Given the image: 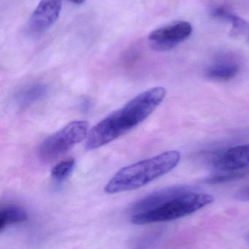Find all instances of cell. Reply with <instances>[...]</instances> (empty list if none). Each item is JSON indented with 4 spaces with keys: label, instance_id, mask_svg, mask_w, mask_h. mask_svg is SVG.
Returning <instances> with one entry per match:
<instances>
[{
    "label": "cell",
    "instance_id": "cell-2",
    "mask_svg": "<svg viewBox=\"0 0 249 249\" xmlns=\"http://www.w3.org/2000/svg\"><path fill=\"white\" fill-rule=\"evenodd\" d=\"M181 155L171 150L121 168L104 188L107 194L132 191L147 185L178 165Z\"/></svg>",
    "mask_w": 249,
    "mask_h": 249
},
{
    "label": "cell",
    "instance_id": "cell-10",
    "mask_svg": "<svg viewBox=\"0 0 249 249\" xmlns=\"http://www.w3.org/2000/svg\"><path fill=\"white\" fill-rule=\"evenodd\" d=\"M211 12L213 18L229 22L232 25L231 35L244 36L249 42V22L223 7H214Z\"/></svg>",
    "mask_w": 249,
    "mask_h": 249
},
{
    "label": "cell",
    "instance_id": "cell-5",
    "mask_svg": "<svg viewBox=\"0 0 249 249\" xmlns=\"http://www.w3.org/2000/svg\"><path fill=\"white\" fill-rule=\"evenodd\" d=\"M192 26L187 21H177L155 29L151 32L149 40L152 49L165 52L176 47L190 37Z\"/></svg>",
    "mask_w": 249,
    "mask_h": 249
},
{
    "label": "cell",
    "instance_id": "cell-8",
    "mask_svg": "<svg viewBox=\"0 0 249 249\" xmlns=\"http://www.w3.org/2000/svg\"><path fill=\"white\" fill-rule=\"evenodd\" d=\"M194 190L195 189L187 185L172 186V187L162 189L154 193H151L149 196H146L137 203H134V206L132 208V212L133 214H136V213L152 210L177 196L194 191Z\"/></svg>",
    "mask_w": 249,
    "mask_h": 249
},
{
    "label": "cell",
    "instance_id": "cell-11",
    "mask_svg": "<svg viewBox=\"0 0 249 249\" xmlns=\"http://www.w3.org/2000/svg\"><path fill=\"white\" fill-rule=\"evenodd\" d=\"M28 214L26 211L18 206H7L0 212V231L10 225L21 223L27 220Z\"/></svg>",
    "mask_w": 249,
    "mask_h": 249
},
{
    "label": "cell",
    "instance_id": "cell-14",
    "mask_svg": "<svg viewBox=\"0 0 249 249\" xmlns=\"http://www.w3.org/2000/svg\"><path fill=\"white\" fill-rule=\"evenodd\" d=\"M235 199L241 201H249V185L238 190L235 195Z\"/></svg>",
    "mask_w": 249,
    "mask_h": 249
},
{
    "label": "cell",
    "instance_id": "cell-3",
    "mask_svg": "<svg viewBox=\"0 0 249 249\" xmlns=\"http://www.w3.org/2000/svg\"><path fill=\"white\" fill-rule=\"evenodd\" d=\"M214 198L206 193L192 191L177 196L152 210L133 214V225H143L169 222L185 217L211 204Z\"/></svg>",
    "mask_w": 249,
    "mask_h": 249
},
{
    "label": "cell",
    "instance_id": "cell-7",
    "mask_svg": "<svg viewBox=\"0 0 249 249\" xmlns=\"http://www.w3.org/2000/svg\"><path fill=\"white\" fill-rule=\"evenodd\" d=\"M215 171L249 173V144L234 146L216 155L213 160Z\"/></svg>",
    "mask_w": 249,
    "mask_h": 249
},
{
    "label": "cell",
    "instance_id": "cell-6",
    "mask_svg": "<svg viewBox=\"0 0 249 249\" xmlns=\"http://www.w3.org/2000/svg\"><path fill=\"white\" fill-rule=\"evenodd\" d=\"M62 0H41L31 16L27 29L32 35H40L50 29L58 20Z\"/></svg>",
    "mask_w": 249,
    "mask_h": 249
},
{
    "label": "cell",
    "instance_id": "cell-13",
    "mask_svg": "<svg viewBox=\"0 0 249 249\" xmlns=\"http://www.w3.org/2000/svg\"><path fill=\"white\" fill-rule=\"evenodd\" d=\"M44 89L42 86H35L32 89H29L23 95V99L26 101L34 100L37 97H39L43 93Z\"/></svg>",
    "mask_w": 249,
    "mask_h": 249
},
{
    "label": "cell",
    "instance_id": "cell-4",
    "mask_svg": "<svg viewBox=\"0 0 249 249\" xmlns=\"http://www.w3.org/2000/svg\"><path fill=\"white\" fill-rule=\"evenodd\" d=\"M88 134L89 124L86 121L70 123L40 143L38 148V156L41 160L45 162L57 159L86 139Z\"/></svg>",
    "mask_w": 249,
    "mask_h": 249
},
{
    "label": "cell",
    "instance_id": "cell-9",
    "mask_svg": "<svg viewBox=\"0 0 249 249\" xmlns=\"http://www.w3.org/2000/svg\"><path fill=\"white\" fill-rule=\"evenodd\" d=\"M241 70L238 61L233 57H221L206 70V76L209 79L217 81H228L236 77Z\"/></svg>",
    "mask_w": 249,
    "mask_h": 249
},
{
    "label": "cell",
    "instance_id": "cell-1",
    "mask_svg": "<svg viewBox=\"0 0 249 249\" xmlns=\"http://www.w3.org/2000/svg\"><path fill=\"white\" fill-rule=\"evenodd\" d=\"M165 95V89L155 87L133 98L91 129L86 138V149L102 147L137 127L160 105Z\"/></svg>",
    "mask_w": 249,
    "mask_h": 249
},
{
    "label": "cell",
    "instance_id": "cell-15",
    "mask_svg": "<svg viewBox=\"0 0 249 249\" xmlns=\"http://www.w3.org/2000/svg\"><path fill=\"white\" fill-rule=\"evenodd\" d=\"M72 2L75 3V4H81L85 2L86 0H70Z\"/></svg>",
    "mask_w": 249,
    "mask_h": 249
},
{
    "label": "cell",
    "instance_id": "cell-12",
    "mask_svg": "<svg viewBox=\"0 0 249 249\" xmlns=\"http://www.w3.org/2000/svg\"><path fill=\"white\" fill-rule=\"evenodd\" d=\"M76 161L73 158L61 161L51 170V177L57 181H62L70 176L75 167Z\"/></svg>",
    "mask_w": 249,
    "mask_h": 249
}]
</instances>
